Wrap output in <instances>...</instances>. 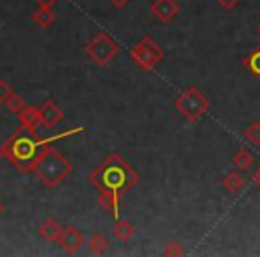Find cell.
Returning <instances> with one entry per match:
<instances>
[{"instance_id": "obj_29", "label": "cell", "mask_w": 260, "mask_h": 257, "mask_svg": "<svg viewBox=\"0 0 260 257\" xmlns=\"http://www.w3.org/2000/svg\"><path fill=\"white\" fill-rule=\"evenodd\" d=\"M258 34H260V25H258Z\"/></svg>"}, {"instance_id": "obj_24", "label": "cell", "mask_w": 260, "mask_h": 257, "mask_svg": "<svg viewBox=\"0 0 260 257\" xmlns=\"http://www.w3.org/2000/svg\"><path fill=\"white\" fill-rule=\"evenodd\" d=\"M114 8H118V9H121V8H125V6H128L132 0H109Z\"/></svg>"}, {"instance_id": "obj_4", "label": "cell", "mask_w": 260, "mask_h": 257, "mask_svg": "<svg viewBox=\"0 0 260 257\" xmlns=\"http://www.w3.org/2000/svg\"><path fill=\"white\" fill-rule=\"evenodd\" d=\"M210 102L202 91L196 86L187 88L185 91H182L175 100V109L184 116V120L194 123L198 120H202V116L209 111Z\"/></svg>"}, {"instance_id": "obj_8", "label": "cell", "mask_w": 260, "mask_h": 257, "mask_svg": "<svg viewBox=\"0 0 260 257\" xmlns=\"http://www.w3.org/2000/svg\"><path fill=\"white\" fill-rule=\"evenodd\" d=\"M57 243L66 253L73 255V253H77L84 246V236L77 227H64L61 236H59Z\"/></svg>"}, {"instance_id": "obj_16", "label": "cell", "mask_w": 260, "mask_h": 257, "mask_svg": "<svg viewBox=\"0 0 260 257\" xmlns=\"http://www.w3.org/2000/svg\"><path fill=\"white\" fill-rule=\"evenodd\" d=\"M253 163H255V157L248 149H239L232 157V164L235 168H239V170H249L253 166Z\"/></svg>"}, {"instance_id": "obj_28", "label": "cell", "mask_w": 260, "mask_h": 257, "mask_svg": "<svg viewBox=\"0 0 260 257\" xmlns=\"http://www.w3.org/2000/svg\"><path fill=\"white\" fill-rule=\"evenodd\" d=\"M0 115H2V105H0Z\"/></svg>"}, {"instance_id": "obj_1", "label": "cell", "mask_w": 260, "mask_h": 257, "mask_svg": "<svg viewBox=\"0 0 260 257\" xmlns=\"http://www.w3.org/2000/svg\"><path fill=\"white\" fill-rule=\"evenodd\" d=\"M139 182V174L119 154L112 152L89 174V184L98 191L96 202L112 220L119 218L121 198Z\"/></svg>"}, {"instance_id": "obj_11", "label": "cell", "mask_w": 260, "mask_h": 257, "mask_svg": "<svg viewBox=\"0 0 260 257\" xmlns=\"http://www.w3.org/2000/svg\"><path fill=\"white\" fill-rule=\"evenodd\" d=\"M38 232H40V236L45 239V241L57 243L59 236H61V232H62V227L59 225V221L54 220V218H47V220L41 223V227Z\"/></svg>"}, {"instance_id": "obj_14", "label": "cell", "mask_w": 260, "mask_h": 257, "mask_svg": "<svg viewBox=\"0 0 260 257\" xmlns=\"http://www.w3.org/2000/svg\"><path fill=\"white\" fill-rule=\"evenodd\" d=\"M55 22V13L52 9L38 8V11L32 13V23L40 29H48Z\"/></svg>"}, {"instance_id": "obj_22", "label": "cell", "mask_w": 260, "mask_h": 257, "mask_svg": "<svg viewBox=\"0 0 260 257\" xmlns=\"http://www.w3.org/2000/svg\"><path fill=\"white\" fill-rule=\"evenodd\" d=\"M38 8H43V9H54L55 4H57V0H36Z\"/></svg>"}, {"instance_id": "obj_21", "label": "cell", "mask_w": 260, "mask_h": 257, "mask_svg": "<svg viewBox=\"0 0 260 257\" xmlns=\"http://www.w3.org/2000/svg\"><path fill=\"white\" fill-rule=\"evenodd\" d=\"M13 93H15V90L11 88V84H9L8 80L0 79V104H4Z\"/></svg>"}, {"instance_id": "obj_12", "label": "cell", "mask_w": 260, "mask_h": 257, "mask_svg": "<svg viewBox=\"0 0 260 257\" xmlns=\"http://www.w3.org/2000/svg\"><path fill=\"white\" fill-rule=\"evenodd\" d=\"M112 234H114V238L118 239V241L121 243H126L128 239L134 238L136 234V227L132 223H130L128 220H116L114 227H112Z\"/></svg>"}, {"instance_id": "obj_15", "label": "cell", "mask_w": 260, "mask_h": 257, "mask_svg": "<svg viewBox=\"0 0 260 257\" xmlns=\"http://www.w3.org/2000/svg\"><path fill=\"white\" fill-rule=\"evenodd\" d=\"M109 239L104 234H93L87 239V250H89L93 255H104L109 250Z\"/></svg>"}, {"instance_id": "obj_20", "label": "cell", "mask_w": 260, "mask_h": 257, "mask_svg": "<svg viewBox=\"0 0 260 257\" xmlns=\"http://www.w3.org/2000/svg\"><path fill=\"white\" fill-rule=\"evenodd\" d=\"M164 255L168 257H180L184 255V246L180 245L178 241H170L164 248Z\"/></svg>"}, {"instance_id": "obj_13", "label": "cell", "mask_w": 260, "mask_h": 257, "mask_svg": "<svg viewBox=\"0 0 260 257\" xmlns=\"http://www.w3.org/2000/svg\"><path fill=\"white\" fill-rule=\"evenodd\" d=\"M221 184L226 188V191L239 193V191H242V189H244L246 181H244V177L239 174V172H228V174L221 179Z\"/></svg>"}, {"instance_id": "obj_3", "label": "cell", "mask_w": 260, "mask_h": 257, "mask_svg": "<svg viewBox=\"0 0 260 257\" xmlns=\"http://www.w3.org/2000/svg\"><path fill=\"white\" fill-rule=\"evenodd\" d=\"M72 172V161L52 145H47L43 149V152L40 154V157H38L32 174H36V177L40 179L45 188L55 189L68 179V175Z\"/></svg>"}, {"instance_id": "obj_2", "label": "cell", "mask_w": 260, "mask_h": 257, "mask_svg": "<svg viewBox=\"0 0 260 257\" xmlns=\"http://www.w3.org/2000/svg\"><path fill=\"white\" fill-rule=\"evenodd\" d=\"M4 149V156L15 168L23 174H30L34 170L40 154L47 147L45 138H40L36 131H29L20 125L6 141L0 143Z\"/></svg>"}, {"instance_id": "obj_27", "label": "cell", "mask_w": 260, "mask_h": 257, "mask_svg": "<svg viewBox=\"0 0 260 257\" xmlns=\"http://www.w3.org/2000/svg\"><path fill=\"white\" fill-rule=\"evenodd\" d=\"M2 213H4V206H2V202H0V216H2Z\"/></svg>"}, {"instance_id": "obj_9", "label": "cell", "mask_w": 260, "mask_h": 257, "mask_svg": "<svg viewBox=\"0 0 260 257\" xmlns=\"http://www.w3.org/2000/svg\"><path fill=\"white\" fill-rule=\"evenodd\" d=\"M40 115H41V123H43L47 129H55V127L64 120V112L57 107V104H55L54 100L45 102L40 107Z\"/></svg>"}, {"instance_id": "obj_18", "label": "cell", "mask_w": 260, "mask_h": 257, "mask_svg": "<svg viewBox=\"0 0 260 257\" xmlns=\"http://www.w3.org/2000/svg\"><path fill=\"white\" fill-rule=\"evenodd\" d=\"M4 104H6V107H8V111L11 112V115H18V112L27 105V102H25V98H23L22 95L13 93L11 97L4 102Z\"/></svg>"}, {"instance_id": "obj_17", "label": "cell", "mask_w": 260, "mask_h": 257, "mask_svg": "<svg viewBox=\"0 0 260 257\" xmlns=\"http://www.w3.org/2000/svg\"><path fill=\"white\" fill-rule=\"evenodd\" d=\"M242 65H244V68L248 70L253 77L260 79V45L251 52V54L246 55L244 61H242Z\"/></svg>"}, {"instance_id": "obj_19", "label": "cell", "mask_w": 260, "mask_h": 257, "mask_svg": "<svg viewBox=\"0 0 260 257\" xmlns=\"http://www.w3.org/2000/svg\"><path fill=\"white\" fill-rule=\"evenodd\" d=\"M244 138H246V141L251 143V145L260 147V122H253L246 127Z\"/></svg>"}, {"instance_id": "obj_25", "label": "cell", "mask_w": 260, "mask_h": 257, "mask_svg": "<svg viewBox=\"0 0 260 257\" xmlns=\"http://www.w3.org/2000/svg\"><path fill=\"white\" fill-rule=\"evenodd\" d=\"M251 181L255 182V186H256V188L260 189V166L256 168L255 172H253V175H251Z\"/></svg>"}, {"instance_id": "obj_6", "label": "cell", "mask_w": 260, "mask_h": 257, "mask_svg": "<svg viewBox=\"0 0 260 257\" xmlns=\"http://www.w3.org/2000/svg\"><path fill=\"white\" fill-rule=\"evenodd\" d=\"M86 55L94 63L96 66L104 68V66L111 65L116 59L119 52V45L109 36L107 33H98L89 43L84 47Z\"/></svg>"}, {"instance_id": "obj_7", "label": "cell", "mask_w": 260, "mask_h": 257, "mask_svg": "<svg viewBox=\"0 0 260 257\" xmlns=\"http://www.w3.org/2000/svg\"><path fill=\"white\" fill-rule=\"evenodd\" d=\"M150 13L159 22L170 23L180 13V4H178L177 0H153L152 4H150Z\"/></svg>"}, {"instance_id": "obj_23", "label": "cell", "mask_w": 260, "mask_h": 257, "mask_svg": "<svg viewBox=\"0 0 260 257\" xmlns=\"http://www.w3.org/2000/svg\"><path fill=\"white\" fill-rule=\"evenodd\" d=\"M216 2L221 6V8H224V9H234L235 6L241 2V0H216Z\"/></svg>"}, {"instance_id": "obj_26", "label": "cell", "mask_w": 260, "mask_h": 257, "mask_svg": "<svg viewBox=\"0 0 260 257\" xmlns=\"http://www.w3.org/2000/svg\"><path fill=\"white\" fill-rule=\"evenodd\" d=\"M4 149H2V145H0V161H2V159H4Z\"/></svg>"}, {"instance_id": "obj_10", "label": "cell", "mask_w": 260, "mask_h": 257, "mask_svg": "<svg viewBox=\"0 0 260 257\" xmlns=\"http://www.w3.org/2000/svg\"><path fill=\"white\" fill-rule=\"evenodd\" d=\"M18 122L22 127L29 129V131H36L40 129L43 123H41V115L40 107H32V105H25L22 111L18 112Z\"/></svg>"}, {"instance_id": "obj_5", "label": "cell", "mask_w": 260, "mask_h": 257, "mask_svg": "<svg viewBox=\"0 0 260 257\" xmlns=\"http://www.w3.org/2000/svg\"><path fill=\"white\" fill-rule=\"evenodd\" d=\"M130 59L143 72H153L164 59V50L150 36H145L130 48Z\"/></svg>"}]
</instances>
